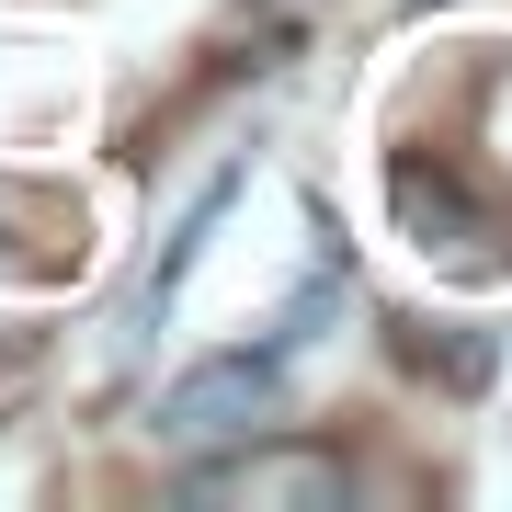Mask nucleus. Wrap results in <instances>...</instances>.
<instances>
[{
    "label": "nucleus",
    "instance_id": "obj_3",
    "mask_svg": "<svg viewBox=\"0 0 512 512\" xmlns=\"http://www.w3.org/2000/svg\"><path fill=\"white\" fill-rule=\"evenodd\" d=\"M387 194H399V217H410V239H421L433 262L512 274V217H501V205H478L444 160H399V171H387Z\"/></svg>",
    "mask_w": 512,
    "mask_h": 512
},
{
    "label": "nucleus",
    "instance_id": "obj_1",
    "mask_svg": "<svg viewBox=\"0 0 512 512\" xmlns=\"http://www.w3.org/2000/svg\"><path fill=\"white\" fill-rule=\"evenodd\" d=\"M183 501H217V512H342L353 467L330 444H251L239 433V456H194L183 467Z\"/></svg>",
    "mask_w": 512,
    "mask_h": 512
},
{
    "label": "nucleus",
    "instance_id": "obj_4",
    "mask_svg": "<svg viewBox=\"0 0 512 512\" xmlns=\"http://www.w3.org/2000/svg\"><path fill=\"white\" fill-rule=\"evenodd\" d=\"M228 205H239V171H217V183H205V194L183 205V228H171V251H160V262L137 274V296H126V330H137V342H148V330L171 319V296H183V274L205 262V239H217V217H228Z\"/></svg>",
    "mask_w": 512,
    "mask_h": 512
},
{
    "label": "nucleus",
    "instance_id": "obj_2",
    "mask_svg": "<svg viewBox=\"0 0 512 512\" xmlns=\"http://www.w3.org/2000/svg\"><path fill=\"white\" fill-rule=\"evenodd\" d=\"M274 399H285V353H205L194 376L160 387V433L171 444H239L274 421Z\"/></svg>",
    "mask_w": 512,
    "mask_h": 512
}]
</instances>
